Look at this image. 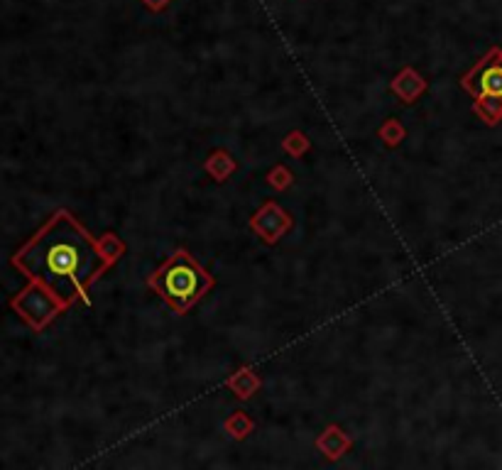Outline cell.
<instances>
[{
  "label": "cell",
  "mask_w": 502,
  "mask_h": 470,
  "mask_svg": "<svg viewBox=\"0 0 502 470\" xmlns=\"http://www.w3.org/2000/svg\"><path fill=\"white\" fill-rule=\"evenodd\" d=\"M15 262L32 280L42 282L61 304H69L76 296L86 299V287L106 265L93 241L66 213H56L27 243Z\"/></svg>",
  "instance_id": "cell-1"
},
{
  "label": "cell",
  "mask_w": 502,
  "mask_h": 470,
  "mask_svg": "<svg viewBox=\"0 0 502 470\" xmlns=\"http://www.w3.org/2000/svg\"><path fill=\"white\" fill-rule=\"evenodd\" d=\"M150 287L176 314H184L211 287V277L201 270L194 257L179 250L150 277Z\"/></svg>",
  "instance_id": "cell-2"
},
{
  "label": "cell",
  "mask_w": 502,
  "mask_h": 470,
  "mask_svg": "<svg viewBox=\"0 0 502 470\" xmlns=\"http://www.w3.org/2000/svg\"><path fill=\"white\" fill-rule=\"evenodd\" d=\"M463 89L476 98V113L497 126L502 121V47H492L466 76Z\"/></svg>",
  "instance_id": "cell-3"
},
{
  "label": "cell",
  "mask_w": 502,
  "mask_h": 470,
  "mask_svg": "<svg viewBox=\"0 0 502 470\" xmlns=\"http://www.w3.org/2000/svg\"><path fill=\"white\" fill-rule=\"evenodd\" d=\"M142 3H145V6L150 8V10H165V8L169 6L172 0H142Z\"/></svg>",
  "instance_id": "cell-4"
}]
</instances>
